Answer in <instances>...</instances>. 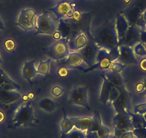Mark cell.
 Returning <instances> with one entry per match:
<instances>
[{
	"mask_svg": "<svg viewBox=\"0 0 146 138\" xmlns=\"http://www.w3.org/2000/svg\"><path fill=\"white\" fill-rule=\"evenodd\" d=\"M101 74L103 75L106 78V79L111 83L114 86L118 88L119 91H121V90L126 88L123 77L120 75V73L108 71L106 72H102Z\"/></svg>",
	"mask_w": 146,
	"mask_h": 138,
	"instance_id": "19",
	"label": "cell"
},
{
	"mask_svg": "<svg viewBox=\"0 0 146 138\" xmlns=\"http://www.w3.org/2000/svg\"><path fill=\"white\" fill-rule=\"evenodd\" d=\"M143 30H146V25H145V27H144V28L143 29Z\"/></svg>",
	"mask_w": 146,
	"mask_h": 138,
	"instance_id": "53",
	"label": "cell"
},
{
	"mask_svg": "<svg viewBox=\"0 0 146 138\" xmlns=\"http://www.w3.org/2000/svg\"><path fill=\"white\" fill-rule=\"evenodd\" d=\"M5 119V115L4 114L3 112L0 111V123L2 122H4Z\"/></svg>",
	"mask_w": 146,
	"mask_h": 138,
	"instance_id": "47",
	"label": "cell"
},
{
	"mask_svg": "<svg viewBox=\"0 0 146 138\" xmlns=\"http://www.w3.org/2000/svg\"><path fill=\"white\" fill-rule=\"evenodd\" d=\"M59 107L60 105L58 103L55 102L49 98H42L39 102V107L48 113H52V112H54Z\"/></svg>",
	"mask_w": 146,
	"mask_h": 138,
	"instance_id": "25",
	"label": "cell"
},
{
	"mask_svg": "<svg viewBox=\"0 0 146 138\" xmlns=\"http://www.w3.org/2000/svg\"><path fill=\"white\" fill-rule=\"evenodd\" d=\"M44 53L54 60H60L64 59L70 54L68 46V40L61 38L53 43L51 46L44 50Z\"/></svg>",
	"mask_w": 146,
	"mask_h": 138,
	"instance_id": "4",
	"label": "cell"
},
{
	"mask_svg": "<svg viewBox=\"0 0 146 138\" xmlns=\"http://www.w3.org/2000/svg\"><path fill=\"white\" fill-rule=\"evenodd\" d=\"M74 5H75L67 1H62L55 5L54 7L50 9V11L55 15L56 18L59 20L70 19L75 12Z\"/></svg>",
	"mask_w": 146,
	"mask_h": 138,
	"instance_id": "13",
	"label": "cell"
},
{
	"mask_svg": "<svg viewBox=\"0 0 146 138\" xmlns=\"http://www.w3.org/2000/svg\"><path fill=\"white\" fill-rule=\"evenodd\" d=\"M130 117H131L133 129L143 127V125H144L145 121L143 115H135V114L133 113L132 112H130Z\"/></svg>",
	"mask_w": 146,
	"mask_h": 138,
	"instance_id": "30",
	"label": "cell"
},
{
	"mask_svg": "<svg viewBox=\"0 0 146 138\" xmlns=\"http://www.w3.org/2000/svg\"><path fill=\"white\" fill-rule=\"evenodd\" d=\"M64 91V88H62V87L59 86H53L52 88L51 93L54 97H58L60 96V95H62Z\"/></svg>",
	"mask_w": 146,
	"mask_h": 138,
	"instance_id": "39",
	"label": "cell"
},
{
	"mask_svg": "<svg viewBox=\"0 0 146 138\" xmlns=\"http://www.w3.org/2000/svg\"><path fill=\"white\" fill-rule=\"evenodd\" d=\"M133 133L136 138H146V128L140 127L133 129Z\"/></svg>",
	"mask_w": 146,
	"mask_h": 138,
	"instance_id": "35",
	"label": "cell"
},
{
	"mask_svg": "<svg viewBox=\"0 0 146 138\" xmlns=\"http://www.w3.org/2000/svg\"><path fill=\"white\" fill-rule=\"evenodd\" d=\"M113 125L114 127L113 135L117 138H120V135L123 132L132 131L133 129L130 113L126 112L116 113L113 117Z\"/></svg>",
	"mask_w": 146,
	"mask_h": 138,
	"instance_id": "6",
	"label": "cell"
},
{
	"mask_svg": "<svg viewBox=\"0 0 146 138\" xmlns=\"http://www.w3.org/2000/svg\"><path fill=\"white\" fill-rule=\"evenodd\" d=\"M134 135L133 133V131H127V132H123L120 135V138H134Z\"/></svg>",
	"mask_w": 146,
	"mask_h": 138,
	"instance_id": "41",
	"label": "cell"
},
{
	"mask_svg": "<svg viewBox=\"0 0 146 138\" xmlns=\"http://www.w3.org/2000/svg\"><path fill=\"white\" fill-rule=\"evenodd\" d=\"M100 48L92 40H88V43L85 48L79 50L82 60L90 67L93 66L97 60V56Z\"/></svg>",
	"mask_w": 146,
	"mask_h": 138,
	"instance_id": "12",
	"label": "cell"
},
{
	"mask_svg": "<svg viewBox=\"0 0 146 138\" xmlns=\"http://www.w3.org/2000/svg\"><path fill=\"white\" fill-rule=\"evenodd\" d=\"M2 58H1V56H0V65H1V63H2ZM1 69V68H0Z\"/></svg>",
	"mask_w": 146,
	"mask_h": 138,
	"instance_id": "52",
	"label": "cell"
},
{
	"mask_svg": "<svg viewBox=\"0 0 146 138\" xmlns=\"http://www.w3.org/2000/svg\"><path fill=\"white\" fill-rule=\"evenodd\" d=\"M3 29H5V25H4L3 22L0 18V30H3Z\"/></svg>",
	"mask_w": 146,
	"mask_h": 138,
	"instance_id": "48",
	"label": "cell"
},
{
	"mask_svg": "<svg viewBox=\"0 0 146 138\" xmlns=\"http://www.w3.org/2000/svg\"><path fill=\"white\" fill-rule=\"evenodd\" d=\"M143 84H144V86H145V91H146V78H145L144 80H143Z\"/></svg>",
	"mask_w": 146,
	"mask_h": 138,
	"instance_id": "50",
	"label": "cell"
},
{
	"mask_svg": "<svg viewBox=\"0 0 146 138\" xmlns=\"http://www.w3.org/2000/svg\"><path fill=\"white\" fill-rule=\"evenodd\" d=\"M113 61H112L111 58L110 57L109 54L105 50L102 49H100L99 52L97 56L96 63L93 66H90L88 68L82 70L84 73H88L92 71L95 69H99V70H108L110 71L112 67Z\"/></svg>",
	"mask_w": 146,
	"mask_h": 138,
	"instance_id": "14",
	"label": "cell"
},
{
	"mask_svg": "<svg viewBox=\"0 0 146 138\" xmlns=\"http://www.w3.org/2000/svg\"><path fill=\"white\" fill-rule=\"evenodd\" d=\"M133 113L143 116L146 113V103H143L135 106Z\"/></svg>",
	"mask_w": 146,
	"mask_h": 138,
	"instance_id": "33",
	"label": "cell"
},
{
	"mask_svg": "<svg viewBox=\"0 0 146 138\" xmlns=\"http://www.w3.org/2000/svg\"><path fill=\"white\" fill-rule=\"evenodd\" d=\"M140 43L146 44V30L140 29Z\"/></svg>",
	"mask_w": 146,
	"mask_h": 138,
	"instance_id": "43",
	"label": "cell"
},
{
	"mask_svg": "<svg viewBox=\"0 0 146 138\" xmlns=\"http://www.w3.org/2000/svg\"><path fill=\"white\" fill-rule=\"evenodd\" d=\"M36 121L32 101H28L17 110L9 127L17 128L20 127L34 126L37 122Z\"/></svg>",
	"mask_w": 146,
	"mask_h": 138,
	"instance_id": "2",
	"label": "cell"
},
{
	"mask_svg": "<svg viewBox=\"0 0 146 138\" xmlns=\"http://www.w3.org/2000/svg\"><path fill=\"white\" fill-rule=\"evenodd\" d=\"M57 25L54 19L50 16V13L47 11H44L36 18V30L35 36H37L40 34L52 36L57 30Z\"/></svg>",
	"mask_w": 146,
	"mask_h": 138,
	"instance_id": "5",
	"label": "cell"
},
{
	"mask_svg": "<svg viewBox=\"0 0 146 138\" xmlns=\"http://www.w3.org/2000/svg\"><path fill=\"white\" fill-rule=\"evenodd\" d=\"M92 40L100 49L109 54L112 61L117 60L119 56V41L115 28V20L109 21L101 25L91 33Z\"/></svg>",
	"mask_w": 146,
	"mask_h": 138,
	"instance_id": "1",
	"label": "cell"
},
{
	"mask_svg": "<svg viewBox=\"0 0 146 138\" xmlns=\"http://www.w3.org/2000/svg\"><path fill=\"white\" fill-rule=\"evenodd\" d=\"M139 65H140V68L142 69V71H146V58L142 59L139 63Z\"/></svg>",
	"mask_w": 146,
	"mask_h": 138,
	"instance_id": "44",
	"label": "cell"
},
{
	"mask_svg": "<svg viewBox=\"0 0 146 138\" xmlns=\"http://www.w3.org/2000/svg\"><path fill=\"white\" fill-rule=\"evenodd\" d=\"M86 138H100L98 132H91L86 134Z\"/></svg>",
	"mask_w": 146,
	"mask_h": 138,
	"instance_id": "45",
	"label": "cell"
},
{
	"mask_svg": "<svg viewBox=\"0 0 146 138\" xmlns=\"http://www.w3.org/2000/svg\"><path fill=\"white\" fill-rule=\"evenodd\" d=\"M143 118H144V119H145V121L146 122V113L144 115H143Z\"/></svg>",
	"mask_w": 146,
	"mask_h": 138,
	"instance_id": "51",
	"label": "cell"
},
{
	"mask_svg": "<svg viewBox=\"0 0 146 138\" xmlns=\"http://www.w3.org/2000/svg\"><path fill=\"white\" fill-rule=\"evenodd\" d=\"M92 12H82L75 11L73 15L67 20L70 22L73 29V36L83 33L88 37V40H92L90 32V22L92 19ZM72 38V37H71Z\"/></svg>",
	"mask_w": 146,
	"mask_h": 138,
	"instance_id": "3",
	"label": "cell"
},
{
	"mask_svg": "<svg viewBox=\"0 0 146 138\" xmlns=\"http://www.w3.org/2000/svg\"><path fill=\"white\" fill-rule=\"evenodd\" d=\"M131 96L127 88L120 91L118 97L112 103L116 113L131 112Z\"/></svg>",
	"mask_w": 146,
	"mask_h": 138,
	"instance_id": "11",
	"label": "cell"
},
{
	"mask_svg": "<svg viewBox=\"0 0 146 138\" xmlns=\"http://www.w3.org/2000/svg\"><path fill=\"white\" fill-rule=\"evenodd\" d=\"M61 138H86V132L74 127L68 133L62 135Z\"/></svg>",
	"mask_w": 146,
	"mask_h": 138,
	"instance_id": "31",
	"label": "cell"
},
{
	"mask_svg": "<svg viewBox=\"0 0 146 138\" xmlns=\"http://www.w3.org/2000/svg\"><path fill=\"white\" fill-rule=\"evenodd\" d=\"M140 42V29L137 25H130L123 38L119 41V46L133 48Z\"/></svg>",
	"mask_w": 146,
	"mask_h": 138,
	"instance_id": "15",
	"label": "cell"
},
{
	"mask_svg": "<svg viewBox=\"0 0 146 138\" xmlns=\"http://www.w3.org/2000/svg\"><path fill=\"white\" fill-rule=\"evenodd\" d=\"M145 101H146V96H145Z\"/></svg>",
	"mask_w": 146,
	"mask_h": 138,
	"instance_id": "57",
	"label": "cell"
},
{
	"mask_svg": "<svg viewBox=\"0 0 146 138\" xmlns=\"http://www.w3.org/2000/svg\"><path fill=\"white\" fill-rule=\"evenodd\" d=\"M36 74L37 72H36V68H35V60L25 61L22 68V77L24 79L26 80L32 86V79L36 76Z\"/></svg>",
	"mask_w": 146,
	"mask_h": 138,
	"instance_id": "21",
	"label": "cell"
},
{
	"mask_svg": "<svg viewBox=\"0 0 146 138\" xmlns=\"http://www.w3.org/2000/svg\"><path fill=\"white\" fill-rule=\"evenodd\" d=\"M135 91H137V93H142L144 91H145L144 84H143V82H140L139 83V84H137V85L135 86Z\"/></svg>",
	"mask_w": 146,
	"mask_h": 138,
	"instance_id": "42",
	"label": "cell"
},
{
	"mask_svg": "<svg viewBox=\"0 0 146 138\" xmlns=\"http://www.w3.org/2000/svg\"><path fill=\"white\" fill-rule=\"evenodd\" d=\"M133 52H134L137 56H140V57H145V56H146L145 47L144 44L140 43V42L139 43H137L136 46H134Z\"/></svg>",
	"mask_w": 146,
	"mask_h": 138,
	"instance_id": "32",
	"label": "cell"
},
{
	"mask_svg": "<svg viewBox=\"0 0 146 138\" xmlns=\"http://www.w3.org/2000/svg\"><path fill=\"white\" fill-rule=\"evenodd\" d=\"M82 56L79 52H72L70 53V54L67 56V59L64 60V64L66 66H71V67H75L78 66L82 63Z\"/></svg>",
	"mask_w": 146,
	"mask_h": 138,
	"instance_id": "26",
	"label": "cell"
},
{
	"mask_svg": "<svg viewBox=\"0 0 146 138\" xmlns=\"http://www.w3.org/2000/svg\"><path fill=\"white\" fill-rule=\"evenodd\" d=\"M57 30L60 33L62 38L69 40L73 36L72 27L67 19L59 20V25Z\"/></svg>",
	"mask_w": 146,
	"mask_h": 138,
	"instance_id": "22",
	"label": "cell"
},
{
	"mask_svg": "<svg viewBox=\"0 0 146 138\" xmlns=\"http://www.w3.org/2000/svg\"><path fill=\"white\" fill-rule=\"evenodd\" d=\"M0 86L5 87L8 89L15 90V91L20 88L19 84L12 81L2 69H0Z\"/></svg>",
	"mask_w": 146,
	"mask_h": 138,
	"instance_id": "24",
	"label": "cell"
},
{
	"mask_svg": "<svg viewBox=\"0 0 146 138\" xmlns=\"http://www.w3.org/2000/svg\"><path fill=\"white\" fill-rule=\"evenodd\" d=\"M22 98V96L15 90L8 89L0 86V103L3 105H10Z\"/></svg>",
	"mask_w": 146,
	"mask_h": 138,
	"instance_id": "17",
	"label": "cell"
},
{
	"mask_svg": "<svg viewBox=\"0 0 146 138\" xmlns=\"http://www.w3.org/2000/svg\"><path fill=\"white\" fill-rule=\"evenodd\" d=\"M88 86L75 87L70 91V101L78 106L82 107L88 110H90L88 104Z\"/></svg>",
	"mask_w": 146,
	"mask_h": 138,
	"instance_id": "10",
	"label": "cell"
},
{
	"mask_svg": "<svg viewBox=\"0 0 146 138\" xmlns=\"http://www.w3.org/2000/svg\"><path fill=\"white\" fill-rule=\"evenodd\" d=\"M52 36H53V38H54L56 40H60V39L62 38L61 35H60V32H59L57 30H56V32H54V34H53Z\"/></svg>",
	"mask_w": 146,
	"mask_h": 138,
	"instance_id": "46",
	"label": "cell"
},
{
	"mask_svg": "<svg viewBox=\"0 0 146 138\" xmlns=\"http://www.w3.org/2000/svg\"><path fill=\"white\" fill-rule=\"evenodd\" d=\"M50 63H51V59L49 58L47 60H40V64L36 68V72L41 75L44 76V79L50 75Z\"/></svg>",
	"mask_w": 146,
	"mask_h": 138,
	"instance_id": "28",
	"label": "cell"
},
{
	"mask_svg": "<svg viewBox=\"0 0 146 138\" xmlns=\"http://www.w3.org/2000/svg\"><path fill=\"white\" fill-rule=\"evenodd\" d=\"M5 47L6 48V50L9 52L13 51L16 48V44H15V41L12 39H9V40H7L5 42Z\"/></svg>",
	"mask_w": 146,
	"mask_h": 138,
	"instance_id": "38",
	"label": "cell"
},
{
	"mask_svg": "<svg viewBox=\"0 0 146 138\" xmlns=\"http://www.w3.org/2000/svg\"><path fill=\"white\" fill-rule=\"evenodd\" d=\"M146 9V0H137L127 8L123 14L130 25H136L139 18Z\"/></svg>",
	"mask_w": 146,
	"mask_h": 138,
	"instance_id": "8",
	"label": "cell"
},
{
	"mask_svg": "<svg viewBox=\"0 0 146 138\" xmlns=\"http://www.w3.org/2000/svg\"><path fill=\"white\" fill-rule=\"evenodd\" d=\"M62 112L63 114H64V117H63V119L62 121L61 124H60V128H61V134L64 135V134H67L70 132L75 127H74V125L71 122L70 118L67 117L64 107H62Z\"/></svg>",
	"mask_w": 146,
	"mask_h": 138,
	"instance_id": "29",
	"label": "cell"
},
{
	"mask_svg": "<svg viewBox=\"0 0 146 138\" xmlns=\"http://www.w3.org/2000/svg\"><path fill=\"white\" fill-rule=\"evenodd\" d=\"M70 119L76 129L86 132L87 130L90 127L92 118L87 117H71Z\"/></svg>",
	"mask_w": 146,
	"mask_h": 138,
	"instance_id": "23",
	"label": "cell"
},
{
	"mask_svg": "<svg viewBox=\"0 0 146 138\" xmlns=\"http://www.w3.org/2000/svg\"><path fill=\"white\" fill-rule=\"evenodd\" d=\"M129 27H130V25H129L127 19L123 15V14L120 12V14L117 15V17L115 19V28L118 41H120L123 38L125 32L128 29Z\"/></svg>",
	"mask_w": 146,
	"mask_h": 138,
	"instance_id": "20",
	"label": "cell"
},
{
	"mask_svg": "<svg viewBox=\"0 0 146 138\" xmlns=\"http://www.w3.org/2000/svg\"><path fill=\"white\" fill-rule=\"evenodd\" d=\"M125 1L126 2H129V0H125Z\"/></svg>",
	"mask_w": 146,
	"mask_h": 138,
	"instance_id": "55",
	"label": "cell"
},
{
	"mask_svg": "<svg viewBox=\"0 0 146 138\" xmlns=\"http://www.w3.org/2000/svg\"><path fill=\"white\" fill-rule=\"evenodd\" d=\"M88 38L85 34H78L74 37L70 38L68 40V46L70 51H79L87 46Z\"/></svg>",
	"mask_w": 146,
	"mask_h": 138,
	"instance_id": "18",
	"label": "cell"
},
{
	"mask_svg": "<svg viewBox=\"0 0 146 138\" xmlns=\"http://www.w3.org/2000/svg\"><path fill=\"white\" fill-rule=\"evenodd\" d=\"M143 127H145V128H146V122H145L144 125H143Z\"/></svg>",
	"mask_w": 146,
	"mask_h": 138,
	"instance_id": "54",
	"label": "cell"
},
{
	"mask_svg": "<svg viewBox=\"0 0 146 138\" xmlns=\"http://www.w3.org/2000/svg\"><path fill=\"white\" fill-rule=\"evenodd\" d=\"M106 138H117V137H115L114 135H111V134H110V135L109 136L107 137Z\"/></svg>",
	"mask_w": 146,
	"mask_h": 138,
	"instance_id": "49",
	"label": "cell"
},
{
	"mask_svg": "<svg viewBox=\"0 0 146 138\" xmlns=\"http://www.w3.org/2000/svg\"><path fill=\"white\" fill-rule=\"evenodd\" d=\"M57 74L60 76L61 77H65L68 75V68L66 66H61L57 70Z\"/></svg>",
	"mask_w": 146,
	"mask_h": 138,
	"instance_id": "40",
	"label": "cell"
},
{
	"mask_svg": "<svg viewBox=\"0 0 146 138\" xmlns=\"http://www.w3.org/2000/svg\"><path fill=\"white\" fill-rule=\"evenodd\" d=\"M145 25H146V9L143 12V14L141 15L140 17L139 18L137 24H136V25H137L140 29H143Z\"/></svg>",
	"mask_w": 146,
	"mask_h": 138,
	"instance_id": "37",
	"label": "cell"
},
{
	"mask_svg": "<svg viewBox=\"0 0 146 138\" xmlns=\"http://www.w3.org/2000/svg\"><path fill=\"white\" fill-rule=\"evenodd\" d=\"M98 135H99L100 138H106L107 137L109 136L111 132H110V129L108 127L105 126V125L102 124L101 125V127H100V129L98 131Z\"/></svg>",
	"mask_w": 146,
	"mask_h": 138,
	"instance_id": "34",
	"label": "cell"
},
{
	"mask_svg": "<svg viewBox=\"0 0 146 138\" xmlns=\"http://www.w3.org/2000/svg\"><path fill=\"white\" fill-rule=\"evenodd\" d=\"M36 12L33 9H25L20 12L18 21L15 25L25 31H30L36 28Z\"/></svg>",
	"mask_w": 146,
	"mask_h": 138,
	"instance_id": "9",
	"label": "cell"
},
{
	"mask_svg": "<svg viewBox=\"0 0 146 138\" xmlns=\"http://www.w3.org/2000/svg\"><path fill=\"white\" fill-rule=\"evenodd\" d=\"M92 118V122H91L90 127L87 130L86 134L90 133L91 132H98V129L101 127V125H102V119H101L100 115L98 111H95L94 112V115Z\"/></svg>",
	"mask_w": 146,
	"mask_h": 138,
	"instance_id": "27",
	"label": "cell"
},
{
	"mask_svg": "<svg viewBox=\"0 0 146 138\" xmlns=\"http://www.w3.org/2000/svg\"><path fill=\"white\" fill-rule=\"evenodd\" d=\"M125 66H126L125 65L123 64V63H121L120 62L115 61V62H113V65H112L111 68H110V71L120 73L123 71V69L125 68Z\"/></svg>",
	"mask_w": 146,
	"mask_h": 138,
	"instance_id": "36",
	"label": "cell"
},
{
	"mask_svg": "<svg viewBox=\"0 0 146 138\" xmlns=\"http://www.w3.org/2000/svg\"><path fill=\"white\" fill-rule=\"evenodd\" d=\"M119 62L124 65H136L138 61L135 56L133 48L125 46H120L118 48Z\"/></svg>",
	"mask_w": 146,
	"mask_h": 138,
	"instance_id": "16",
	"label": "cell"
},
{
	"mask_svg": "<svg viewBox=\"0 0 146 138\" xmlns=\"http://www.w3.org/2000/svg\"><path fill=\"white\" fill-rule=\"evenodd\" d=\"M145 49H146V44H145Z\"/></svg>",
	"mask_w": 146,
	"mask_h": 138,
	"instance_id": "56",
	"label": "cell"
},
{
	"mask_svg": "<svg viewBox=\"0 0 146 138\" xmlns=\"http://www.w3.org/2000/svg\"><path fill=\"white\" fill-rule=\"evenodd\" d=\"M100 76L103 79V83H102L100 94V101L104 105H106L108 104L112 105V103L118 97L120 91L110 81H108L103 75L100 74Z\"/></svg>",
	"mask_w": 146,
	"mask_h": 138,
	"instance_id": "7",
	"label": "cell"
}]
</instances>
